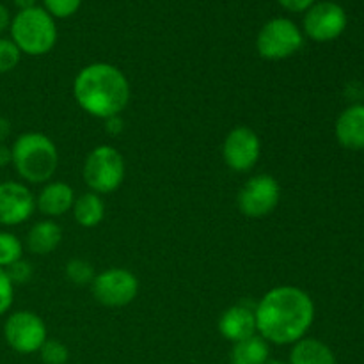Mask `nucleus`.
Listing matches in <instances>:
<instances>
[{
	"label": "nucleus",
	"mask_w": 364,
	"mask_h": 364,
	"mask_svg": "<svg viewBox=\"0 0 364 364\" xmlns=\"http://www.w3.org/2000/svg\"><path fill=\"white\" fill-rule=\"evenodd\" d=\"M141 284L132 270L112 267L96 274L91 283V294L105 308H124L137 299Z\"/></svg>",
	"instance_id": "obj_8"
},
{
	"label": "nucleus",
	"mask_w": 364,
	"mask_h": 364,
	"mask_svg": "<svg viewBox=\"0 0 364 364\" xmlns=\"http://www.w3.org/2000/svg\"><path fill=\"white\" fill-rule=\"evenodd\" d=\"M36 212V196L20 181H0V226L27 223Z\"/></svg>",
	"instance_id": "obj_12"
},
{
	"label": "nucleus",
	"mask_w": 364,
	"mask_h": 364,
	"mask_svg": "<svg viewBox=\"0 0 364 364\" xmlns=\"http://www.w3.org/2000/svg\"><path fill=\"white\" fill-rule=\"evenodd\" d=\"M23 258V242L11 231H0V269H7Z\"/></svg>",
	"instance_id": "obj_20"
},
{
	"label": "nucleus",
	"mask_w": 364,
	"mask_h": 364,
	"mask_svg": "<svg viewBox=\"0 0 364 364\" xmlns=\"http://www.w3.org/2000/svg\"><path fill=\"white\" fill-rule=\"evenodd\" d=\"M11 130H13L11 121L7 117L0 116V144H6L7 139L11 137Z\"/></svg>",
	"instance_id": "obj_30"
},
{
	"label": "nucleus",
	"mask_w": 364,
	"mask_h": 364,
	"mask_svg": "<svg viewBox=\"0 0 364 364\" xmlns=\"http://www.w3.org/2000/svg\"><path fill=\"white\" fill-rule=\"evenodd\" d=\"M60 242H63V230H60V226L53 219H46L39 220V223H36L28 230L25 245H27V249L32 255L46 256L55 251L60 245Z\"/></svg>",
	"instance_id": "obj_16"
},
{
	"label": "nucleus",
	"mask_w": 364,
	"mask_h": 364,
	"mask_svg": "<svg viewBox=\"0 0 364 364\" xmlns=\"http://www.w3.org/2000/svg\"><path fill=\"white\" fill-rule=\"evenodd\" d=\"M11 166L25 183H48L59 166L55 142L41 132L18 135L11 144Z\"/></svg>",
	"instance_id": "obj_3"
},
{
	"label": "nucleus",
	"mask_w": 364,
	"mask_h": 364,
	"mask_svg": "<svg viewBox=\"0 0 364 364\" xmlns=\"http://www.w3.org/2000/svg\"><path fill=\"white\" fill-rule=\"evenodd\" d=\"M71 212H73V219L78 226L92 230V228L100 226L105 219V201L100 194L89 191L75 198Z\"/></svg>",
	"instance_id": "obj_18"
},
{
	"label": "nucleus",
	"mask_w": 364,
	"mask_h": 364,
	"mask_svg": "<svg viewBox=\"0 0 364 364\" xmlns=\"http://www.w3.org/2000/svg\"><path fill=\"white\" fill-rule=\"evenodd\" d=\"M255 306L256 304H249V302H238V304L228 308L220 315L219 323H217L220 336L231 343H238V341H244L258 334Z\"/></svg>",
	"instance_id": "obj_13"
},
{
	"label": "nucleus",
	"mask_w": 364,
	"mask_h": 364,
	"mask_svg": "<svg viewBox=\"0 0 364 364\" xmlns=\"http://www.w3.org/2000/svg\"><path fill=\"white\" fill-rule=\"evenodd\" d=\"M124 130V121L121 116H114L105 119V132L110 135V137H117V135L123 134Z\"/></svg>",
	"instance_id": "obj_28"
},
{
	"label": "nucleus",
	"mask_w": 364,
	"mask_h": 364,
	"mask_svg": "<svg viewBox=\"0 0 364 364\" xmlns=\"http://www.w3.org/2000/svg\"><path fill=\"white\" fill-rule=\"evenodd\" d=\"M262 156V141L252 128L235 127L223 142L224 164L235 173H249Z\"/></svg>",
	"instance_id": "obj_11"
},
{
	"label": "nucleus",
	"mask_w": 364,
	"mask_h": 364,
	"mask_svg": "<svg viewBox=\"0 0 364 364\" xmlns=\"http://www.w3.org/2000/svg\"><path fill=\"white\" fill-rule=\"evenodd\" d=\"M11 20H13V16H11L9 9H7V7L0 2V34H4L6 31H9Z\"/></svg>",
	"instance_id": "obj_29"
},
{
	"label": "nucleus",
	"mask_w": 364,
	"mask_h": 364,
	"mask_svg": "<svg viewBox=\"0 0 364 364\" xmlns=\"http://www.w3.org/2000/svg\"><path fill=\"white\" fill-rule=\"evenodd\" d=\"M255 316L256 331L267 343L294 345L311 329L315 302L302 288L281 284L256 302Z\"/></svg>",
	"instance_id": "obj_1"
},
{
	"label": "nucleus",
	"mask_w": 364,
	"mask_h": 364,
	"mask_svg": "<svg viewBox=\"0 0 364 364\" xmlns=\"http://www.w3.org/2000/svg\"><path fill=\"white\" fill-rule=\"evenodd\" d=\"M288 364H336V355L329 345L306 336L291 345Z\"/></svg>",
	"instance_id": "obj_17"
},
{
	"label": "nucleus",
	"mask_w": 364,
	"mask_h": 364,
	"mask_svg": "<svg viewBox=\"0 0 364 364\" xmlns=\"http://www.w3.org/2000/svg\"><path fill=\"white\" fill-rule=\"evenodd\" d=\"M2 333L7 347L21 355L36 354L48 340L45 320L28 309L9 313L4 322Z\"/></svg>",
	"instance_id": "obj_7"
},
{
	"label": "nucleus",
	"mask_w": 364,
	"mask_h": 364,
	"mask_svg": "<svg viewBox=\"0 0 364 364\" xmlns=\"http://www.w3.org/2000/svg\"><path fill=\"white\" fill-rule=\"evenodd\" d=\"M11 2L18 7V11L31 9V7L38 6V0H11Z\"/></svg>",
	"instance_id": "obj_32"
},
{
	"label": "nucleus",
	"mask_w": 364,
	"mask_h": 364,
	"mask_svg": "<svg viewBox=\"0 0 364 364\" xmlns=\"http://www.w3.org/2000/svg\"><path fill=\"white\" fill-rule=\"evenodd\" d=\"M77 105L96 119L121 116L132 98L127 75L110 63H91L82 68L73 80Z\"/></svg>",
	"instance_id": "obj_2"
},
{
	"label": "nucleus",
	"mask_w": 364,
	"mask_h": 364,
	"mask_svg": "<svg viewBox=\"0 0 364 364\" xmlns=\"http://www.w3.org/2000/svg\"><path fill=\"white\" fill-rule=\"evenodd\" d=\"M347 28V13L331 0L315 2L304 13L302 34L316 43H329L340 38Z\"/></svg>",
	"instance_id": "obj_10"
},
{
	"label": "nucleus",
	"mask_w": 364,
	"mask_h": 364,
	"mask_svg": "<svg viewBox=\"0 0 364 364\" xmlns=\"http://www.w3.org/2000/svg\"><path fill=\"white\" fill-rule=\"evenodd\" d=\"M265 364H288L287 361H281V359H269Z\"/></svg>",
	"instance_id": "obj_33"
},
{
	"label": "nucleus",
	"mask_w": 364,
	"mask_h": 364,
	"mask_svg": "<svg viewBox=\"0 0 364 364\" xmlns=\"http://www.w3.org/2000/svg\"><path fill=\"white\" fill-rule=\"evenodd\" d=\"M304 46L302 28L294 20L276 16L263 23L256 36V50L265 60H284L301 52Z\"/></svg>",
	"instance_id": "obj_6"
},
{
	"label": "nucleus",
	"mask_w": 364,
	"mask_h": 364,
	"mask_svg": "<svg viewBox=\"0 0 364 364\" xmlns=\"http://www.w3.org/2000/svg\"><path fill=\"white\" fill-rule=\"evenodd\" d=\"M75 191L64 181H48L36 196V210L50 219L63 217L73 208Z\"/></svg>",
	"instance_id": "obj_14"
},
{
	"label": "nucleus",
	"mask_w": 364,
	"mask_h": 364,
	"mask_svg": "<svg viewBox=\"0 0 364 364\" xmlns=\"http://www.w3.org/2000/svg\"><path fill=\"white\" fill-rule=\"evenodd\" d=\"M64 274L73 283L75 287H91L92 279H95L96 272L95 267L84 258H73L66 263L64 267Z\"/></svg>",
	"instance_id": "obj_21"
},
{
	"label": "nucleus",
	"mask_w": 364,
	"mask_h": 364,
	"mask_svg": "<svg viewBox=\"0 0 364 364\" xmlns=\"http://www.w3.org/2000/svg\"><path fill=\"white\" fill-rule=\"evenodd\" d=\"M21 52L11 38H0V75L9 73L20 64Z\"/></svg>",
	"instance_id": "obj_23"
},
{
	"label": "nucleus",
	"mask_w": 364,
	"mask_h": 364,
	"mask_svg": "<svg viewBox=\"0 0 364 364\" xmlns=\"http://www.w3.org/2000/svg\"><path fill=\"white\" fill-rule=\"evenodd\" d=\"M270 359V347L259 334L233 343L230 364H265Z\"/></svg>",
	"instance_id": "obj_19"
},
{
	"label": "nucleus",
	"mask_w": 364,
	"mask_h": 364,
	"mask_svg": "<svg viewBox=\"0 0 364 364\" xmlns=\"http://www.w3.org/2000/svg\"><path fill=\"white\" fill-rule=\"evenodd\" d=\"M11 41L21 53L31 57L46 55L57 43L55 18L50 16L43 7L18 11L11 20Z\"/></svg>",
	"instance_id": "obj_4"
},
{
	"label": "nucleus",
	"mask_w": 364,
	"mask_h": 364,
	"mask_svg": "<svg viewBox=\"0 0 364 364\" xmlns=\"http://www.w3.org/2000/svg\"><path fill=\"white\" fill-rule=\"evenodd\" d=\"M6 272H7V276H9L11 283H13L14 287H20V284L31 283L32 276H34V267H32L31 262H27V259L21 258L20 262H16V263H13L11 267H7Z\"/></svg>",
	"instance_id": "obj_25"
},
{
	"label": "nucleus",
	"mask_w": 364,
	"mask_h": 364,
	"mask_svg": "<svg viewBox=\"0 0 364 364\" xmlns=\"http://www.w3.org/2000/svg\"><path fill=\"white\" fill-rule=\"evenodd\" d=\"M14 302V284L11 283L6 269H0V316L7 315Z\"/></svg>",
	"instance_id": "obj_26"
},
{
	"label": "nucleus",
	"mask_w": 364,
	"mask_h": 364,
	"mask_svg": "<svg viewBox=\"0 0 364 364\" xmlns=\"http://www.w3.org/2000/svg\"><path fill=\"white\" fill-rule=\"evenodd\" d=\"M281 201V185L270 174H255L238 192V212L249 219H263L277 208Z\"/></svg>",
	"instance_id": "obj_9"
},
{
	"label": "nucleus",
	"mask_w": 364,
	"mask_h": 364,
	"mask_svg": "<svg viewBox=\"0 0 364 364\" xmlns=\"http://www.w3.org/2000/svg\"><path fill=\"white\" fill-rule=\"evenodd\" d=\"M43 9L53 16L57 20H64V18H70L80 9L82 0H41Z\"/></svg>",
	"instance_id": "obj_24"
},
{
	"label": "nucleus",
	"mask_w": 364,
	"mask_h": 364,
	"mask_svg": "<svg viewBox=\"0 0 364 364\" xmlns=\"http://www.w3.org/2000/svg\"><path fill=\"white\" fill-rule=\"evenodd\" d=\"M11 166V146L0 144V169Z\"/></svg>",
	"instance_id": "obj_31"
},
{
	"label": "nucleus",
	"mask_w": 364,
	"mask_h": 364,
	"mask_svg": "<svg viewBox=\"0 0 364 364\" xmlns=\"http://www.w3.org/2000/svg\"><path fill=\"white\" fill-rule=\"evenodd\" d=\"M39 358L43 364H66L70 361V350L59 340H46L39 348Z\"/></svg>",
	"instance_id": "obj_22"
},
{
	"label": "nucleus",
	"mask_w": 364,
	"mask_h": 364,
	"mask_svg": "<svg viewBox=\"0 0 364 364\" xmlns=\"http://www.w3.org/2000/svg\"><path fill=\"white\" fill-rule=\"evenodd\" d=\"M277 2L290 13H306L316 0H277Z\"/></svg>",
	"instance_id": "obj_27"
},
{
	"label": "nucleus",
	"mask_w": 364,
	"mask_h": 364,
	"mask_svg": "<svg viewBox=\"0 0 364 364\" xmlns=\"http://www.w3.org/2000/svg\"><path fill=\"white\" fill-rule=\"evenodd\" d=\"M127 176L124 156L110 144H100L87 153L82 166V178L89 191L100 196L112 194Z\"/></svg>",
	"instance_id": "obj_5"
},
{
	"label": "nucleus",
	"mask_w": 364,
	"mask_h": 364,
	"mask_svg": "<svg viewBox=\"0 0 364 364\" xmlns=\"http://www.w3.org/2000/svg\"><path fill=\"white\" fill-rule=\"evenodd\" d=\"M338 142L347 149H364V105L347 107L338 116L336 127H334Z\"/></svg>",
	"instance_id": "obj_15"
}]
</instances>
